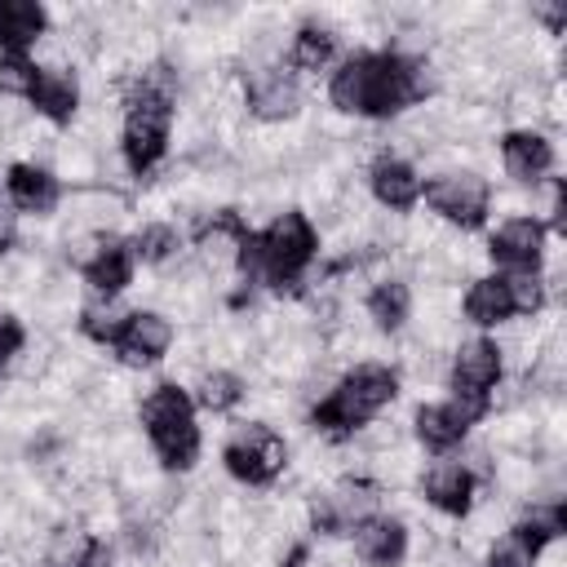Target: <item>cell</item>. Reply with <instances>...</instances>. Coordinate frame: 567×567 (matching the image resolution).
<instances>
[{"label": "cell", "mask_w": 567, "mask_h": 567, "mask_svg": "<svg viewBox=\"0 0 567 567\" xmlns=\"http://www.w3.org/2000/svg\"><path fill=\"white\" fill-rule=\"evenodd\" d=\"M425 501L447 514V518H465L474 509V496H478V474L465 465V461H434L425 470V483H421Z\"/></svg>", "instance_id": "cell-17"}, {"label": "cell", "mask_w": 567, "mask_h": 567, "mask_svg": "<svg viewBox=\"0 0 567 567\" xmlns=\"http://www.w3.org/2000/svg\"><path fill=\"white\" fill-rule=\"evenodd\" d=\"M363 310L381 332H399L412 315V288L403 279H377L363 297Z\"/></svg>", "instance_id": "cell-25"}, {"label": "cell", "mask_w": 567, "mask_h": 567, "mask_svg": "<svg viewBox=\"0 0 567 567\" xmlns=\"http://www.w3.org/2000/svg\"><path fill=\"white\" fill-rule=\"evenodd\" d=\"M368 186H372V199L381 204V208H390V213H408V208H416L421 204V173L403 159V155H377L372 159V168H368Z\"/></svg>", "instance_id": "cell-18"}, {"label": "cell", "mask_w": 567, "mask_h": 567, "mask_svg": "<svg viewBox=\"0 0 567 567\" xmlns=\"http://www.w3.org/2000/svg\"><path fill=\"white\" fill-rule=\"evenodd\" d=\"M177 252H182V235H177L168 221H151V226H142V230L133 235V257L146 261V266H164V261H173Z\"/></svg>", "instance_id": "cell-29"}, {"label": "cell", "mask_w": 567, "mask_h": 567, "mask_svg": "<svg viewBox=\"0 0 567 567\" xmlns=\"http://www.w3.org/2000/svg\"><path fill=\"white\" fill-rule=\"evenodd\" d=\"M44 567H111V545L93 532H58L53 545H49V558Z\"/></svg>", "instance_id": "cell-24"}, {"label": "cell", "mask_w": 567, "mask_h": 567, "mask_svg": "<svg viewBox=\"0 0 567 567\" xmlns=\"http://www.w3.org/2000/svg\"><path fill=\"white\" fill-rule=\"evenodd\" d=\"M536 18H540V22H545L554 35L563 31V4H540V9H536Z\"/></svg>", "instance_id": "cell-35"}, {"label": "cell", "mask_w": 567, "mask_h": 567, "mask_svg": "<svg viewBox=\"0 0 567 567\" xmlns=\"http://www.w3.org/2000/svg\"><path fill=\"white\" fill-rule=\"evenodd\" d=\"M501 372H505V350H501L492 337H470V341H461L456 354H452L447 390H452V399L492 408V390H496Z\"/></svg>", "instance_id": "cell-9"}, {"label": "cell", "mask_w": 567, "mask_h": 567, "mask_svg": "<svg viewBox=\"0 0 567 567\" xmlns=\"http://www.w3.org/2000/svg\"><path fill=\"white\" fill-rule=\"evenodd\" d=\"M337 58V35L319 22H301L292 31V44H288V66L297 71H323L328 62Z\"/></svg>", "instance_id": "cell-27"}, {"label": "cell", "mask_w": 567, "mask_h": 567, "mask_svg": "<svg viewBox=\"0 0 567 567\" xmlns=\"http://www.w3.org/2000/svg\"><path fill=\"white\" fill-rule=\"evenodd\" d=\"M137 416H142V430H146V439H151V447H155V456H159V465L168 474H186L199 461V443L204 439H199L190 390H182L177 381H159L142 399Z\"/></svg>", "instance_id": "cell-3"}, {"label": "cell", "mask_w": 567, "mask_h": 567, "mask_svg": "<svg viewBox=\"0 0 567 567\" xmlns=\"http://www.w3.org/2000/svg\"><path fill=\"white\" fill-rule=\"evenodd\" d=\"M35 75H40V66L27 53H0V93L27 97L31 84H35Z\"/></svg>", "instance_id": "cell-31"}, {"label": "cell", "mask_w": 567, "mask_h": 567, "mask_svg": "<svg viewBox=\"0 0 567 567\" xmlns=\"http://www.w3.org/2000/svg\"><path fill=\"white\" fill-rule=\"evenodd\" d=\"M221 465H226V474H230L235 483L266 487V483H275V478L284 474V465H288V439H284L279 430L252 421V425H244V430H235V434L226 439Z\"/></svg>", "instance_id": "cell-5"}, {"label": "cell", "mask_w": 567, "mask_h": 567, "mask_svg": "<svg viewBox=\"0 0 567 567\" xmlns=\"http://www.w3.org/2000/svg\"><path fill=\"white\" fill-rule=\"evenodd\" d=\"M501 164L518 186H540L554 173V142L536 128H509L501 137Z\"/></svg>", "instance_id": "cell-16"}, {"label": "cell", "mask_w": 567, "mask_h": 567, "mask_svg": "<svg viewBox=\"0 0 567 567\" xmlns=\"http://www.w3.org/2000/svg\"><path fill=\"white\" fill-rule=\"evenodd\" d=\"M315 257H319V230L301 208L279 213L266 230H257V284L275 292H297Z\"/></svg>", "instance_id": "cell-4"}, {"label": "cell", "mask_w": 567, "mask_h": 567, "mask_svg": "<svg viewBox=\"0 0 567 567\" xmlns=\"http://www.w3.org/2000/svg\"><path fill=\"white\" fill-rule=\"evenodd\" d=\"M368 514H377V483L346 478L328 496L310 501V532L315 536H350Z\"/></svg>", "instance_id": "cell-10"}, {"label": "cell", "mask_w": 567, "mask_h": 567, "mask_svg": "<svg viewBox=\"0 0 567 567\" xmlns=\"http://www.w3.org/2000/svg\"><path fill=\"white\" fill-rule=\"evenodd\" d=\"M399 399V372L390 363H354L315 408H310V425L328 439H350L359 434L381 408H390Z\"/></svg>", "instance_id": "cell-2"}, {"label": "cell", "mask_w": 567, "mask_h": 567, "mask_svg": "<svg viewBox=\"0 0 567 567\" xmlns=\"http://www.w3.org/2000/svg\"><path fill=\"white\" fill-rule=\"evenodd\" d=\"M124 128H120V155L124 164L142 177L151 173L164 155H168V137H173V102L159 97H137L124 102Z\"/></svg>", "instance_id": "cell-6"}, {"label": "cell", "mask_w": 567, "mask_h": 567, "mask_svg": "<svg viewBox=\"0 0 567 567\" xmlns=\"http://www.w3.org/2000/svg\"><path fill=\"white\" fill-rule=\"evenodd\" d=\"M248 235H252V226L244 221L239 208H217V213H208V217L195 226V244H199L208 257L230 252V261H235V248H239Z\"/></svg>", "instance_id": "cell-26"}, {"label": "cell", "mask_w": 567, "mask_h": 567, "mask_svg": "<svg viewBox=\"0 0 567 567\" xmlns=\"http://www.w3.org/2000/svg\"><path fill=\"white\" fill-rule=\"evenodd\" d=\"M545 239H549V226L540 217H505L487 239V257L501 270H540Z\"/></svg>", "instance_id": "cell-13"}, {"label": "cell", "mask_w": 567, "mask_h": 567, "mask_svg": "<svg viewBox=\"0 0 567 567\" xmlns=\"http://www.w3.org/2000/svg\"><path fill=\"white\" fill-rule=\"evenodd\" d=\"M4 190H9V204L18 213H31V217H49L58 208V199H62V182L44 164H27V159L9 164Z\"/></svg>", "instance_id": "cell-19"}, {"label": "cell", "mask_w": 567, "mask_h": 567, "mask_svg": "<svg viewBox=\"0 0 567 567\" xmlns=\"http://www.w3.org/2000/svg\"><path fill=\"white\" fill-rule=\"evenodd\" d=\"M27 102H31L44 120L71 124L75 111H80V80H75V71H66V66H40V75H35V84H31V93H27Z\"/></svg>", "instance_id": "cell-21"}, {"label": "cell", "mask_w": 567, "mask_h": 567, "mask_svg": "<svg viewBox=\"0 0 567 567\" xmlns=\"http://www.w3.org/2000/svg\"><path fill=\"white\" fill-rule=\"evenodd\" d=\"M49 31V9L40 0H0V53H27Z\"/></svg>", "instance_id": "cell-22"}, {"label": "cell", "mask_w": 567, "mask_h": 567, "mask_svg": "<svg viewBox=\"0 0 567 567\" xmlns=\"http://www.w3.org/2000/svg\"><path fill=\"white\" fill-rule=\"evenodd\" d=\"M567 532V505L563 501H549V505H536L527 518H518L492 549H487V563L483 567H536L545 545L558 540Z\"/></svg>", "instance_id": "cell-7"}, {"label": "cell", "mask_w": 567, "mask_h": 567, "mask_svg": "<svg viewBox=\"0 0 567 567\" xmlns=\"http://www.w3.org/2000/svg\"><path fill=\"white\" fill-rule=\"evenodd\" d=\"M244 102H248V115L257 120H288L297 115L301 106V89H297V75L284 71L279 62H266V66H252L244 75Z\"/></svg>", "instance_id": "cell-14"}, {"label": "cell", "mask_w": 567, "mask_h": 567, "mask_svg": "<svg viewBox=\"0 0 567 567\" xmlns=\"http://www.w3.org/2000/svg\"><path fill=\"white\" fill-rule=\"evenodd\" d=\"M421 195L447 226H461V230H478L492 213V186L478 173H443L425 182Z\"/></svg>", "instance_id": "cell-8"}, {"label": "cell", "mask_w": 567, "mask_h": 567, "mask_svg": "<svg viewBox=\"0 0 567 567\" xmlns=\"http://www.w3.org/2000/svg\"><path fill=\"white\" fill-rule=\"evenodd\" d=\"M350 536H354L359 563H368V567H399L408 554V527L390 514H368Z\"/></svg>", "instance_id": "cell-20"}, {"label": "cell", "mask_w": 567, "mask_h": 567, "mask_svg": "<svg viewBox=\"0 0 567 567\" xmlns=\"http://www.w3.org/2000/svg\"><path fill=\"white\" fill-rule=\"evenodd\" d=\"M27 346V328H22V319L13 315V310H0V368H9L13 363V354Z\"/></svg>", "instance_id": "cell-33"}, {"label": "cell", "mask_w": 567, "mask_h": 567, "mask_svg": "<svg viewBox=\"0 0 567 567\" xmlns=\"http://www.w3.org/2000/svg\"><path fill=\"white\" fill-rule=\"evenodd\" d=\"M244 394H248V385H244V377H239V372L213 368V372H204V377H199V390H195L190 399H195V408H204V412H230Z\"/></svg>", "instance_id": "cell-28"}, {"label": "cell", "mask_w": 567, "mask_h": 567, "mask_svg": "<svg viewBox=\"0 0 567 567\" xmlns=\"http://www.w3.org/2000/svg\"><path fill=\"white\" fill-rule=\"evenodd\" d=\"M133 270H137V257H133V239H120V235H106L97 239V248L84 257L80 275L84 284L97 292V297H120L128 284H133Z\"/></svg>", "instance_id": "cell-15"}, {"label": "cell", "mask_w": 567, "mask_h": 567, "mask_svg": "<svg viewBox=\"0 0 567 567\" xmlns=\"http://www.w3.org/2000/svg\"><path fill=\"white\" fill-rule=\"evenodd\" d=\"M492 408H478V403H465V399H443V403H421L416 416H412V430H416V443L425 452H452L465 443L470 425H478Z\"/></svg>", "instance_id": "cell-11"}, {"label": "cell", "mask_w": 567, "mask_h": 567, "mask_svg": "<svg viewBox=\"0 0 567 567\" xmlns=\"http://www.w3.org/2000/svg\"><path fill=\"white\" fill-rule=\"evenodd\" d=\"M306 563H310V549H306V545H292L288 558H284L279 567H306Z\"/></svg>", "instance_id": "cell-36"}, {"label": "cell", "mask_w": 567, "mask_h": 567, "mask_svg": "<svg viewBox=\"0 0 567 567\" xmlns=\"http://www.w3.org/2000/svg\"><path fill=\"white\" fill-rule=\"evenodd\" d=\"M501 279H505V292H509L514 315H527L532 319L545 306V279H540V270H501Z\"/></svg>", "instance_id": "cell-30"}, {"label": "cell", "mask_w": 567, "mask_h": 567, "mask_svg": "<svg viewBox=\"0 0 567 567\" xmlns=\"http://www.w3.org/2000/svg\"><path fill=\"white\" fill-rule=\"evenodd\" d=\"M120 323H124V315L111 310V306H89V310L80 315V332H84L89 341H97V346H111L115 332H120Z\"/></svg>", "instance_id": "cell-32"}, {"label": "cell", "mask_w": 567, "mask_h": 567, "mask_svg": "<svg viewBox=\"0 0 567 567\" xmlns=\"http://www.w3.org/2000/svg\"><path fill=\"white\" fill-rule=\"evenodd\" d=\"M434 93L425 58L399 53V49H368L350 53L332 80H328V102L341 115H363V120H390Z\"/></svg>", "instance_id": "cell-1"}, {"label": "cell", "mask_w": 567, "mask_h": 567, "mask_svg": "<svg viewBox=\"0 0 567 567\" xmlns=\"http://www.w3.org/2000/svg\"><path fill=\"white\" fill-rule=\"evenodd\" d=\"M13 244H18V213L0 208V257L13 252Z\"/></svg>", "instance_id": "cell-34"}, {"label": "cell", "mask_w": 567, "mask_h": 567, "mask_svg": "<svg viewBox=\"0 0 567 567\" xmlns=\"http://www.w3.org/2000/svg\"><path fill=\"white\" fill-rule=\"evenodd\" d=\"M111 350L128 368H151L173 350V319L159 315V310H128Z\"/></svg>", "instance_id": "cell-12"}, {"label": "cell", "mask_w": 567, "mask_h": 567, "mask_svg": "<svg viewBox=\"0 0 567 567\" xmlns=\"http://www.w3.org/2000/svg\"><path fill=\"white\" fill-rule=\"evenodd\" d=\"M465 319L474 328H501L514 319V306H509V292H505V279L501 275H483L465 288V301H461Z\"/></svg>", "instance_id": "cell-23"}]
</instances>
